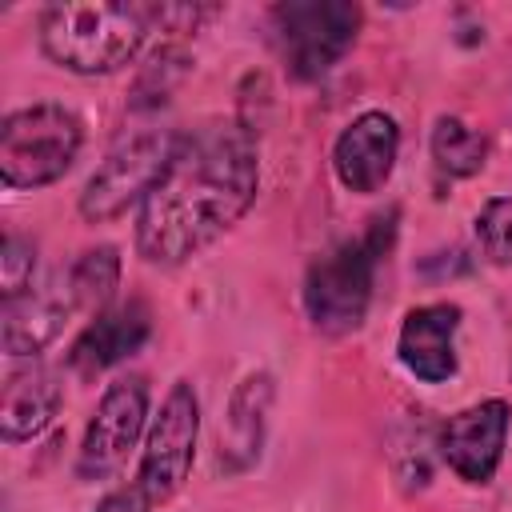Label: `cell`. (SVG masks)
<instances>
[{"instance_id":"9","label":"cell","mask_w":512,"mask_h":512,"mask_svg":"<svg viewBox=\"0 0 512 512\" xmlns=\"http://www.w3.org/2000/svg\"><path fill=\"white\" fill-rule=\"evenodd\" d=\"M508 424H512V408L508 400L492 396L480 400L456 416H448V424L436 436L440 460L464 480V484H488L504 460V444H508Z\"/></svg>"},{"instance_id":"13","label":"cell","mask_w":512,"mask_h":512,"mask_svg":"<svg viewBox=\"0 0 512 512\" xmlns=\"http://www.w3.org/2000/svg\"><path fill=\"white\" fill-rule=\"evenodd\" d=\"M152 336V312L144 300H124V304H112L104 312H96L88 320V328L72 340V352H68V364L80 372V376H96L120 360H128L132 352L144 348V340Z\"/></svg>"},{"instance_id":"14","label":"cell","mask_w":512,"mask_h":512,"mask_svg":"<svg viewBox=\"0 0 512 512\" xmlns=\"http://www.w3.org/2000/svg\"><path fill=\"white\" fill-rule=\"evenodd\" d=\"M60 404H64V384L52 368L32 364L24 372H12L0 400V436L8 444H24L40 436L56 420Z\"/></svg>"},{"instance_id":"7","label":"cell","mask_w":512,"mask_h":512,"mask_svg":"<svg viewBox=\"0 0 512 512\" xmlns=\"http://www.w3.org/2000/svg\"><path fill=\"white\" fill-rule=\"evenodd\" d=\"M196 436H200V400L188 380H176L168 396L160 400V412L148 424L136 484L152 504L172 500L196 460Z\"/></svg>"},{"instance_id":"2","label":"cell","mask_w":512,"mask_h":512,"mask_svg":"<svg viewBox=\"0 0 512 512\" xmlns=\"http://www.w3.org/2000/svg\"><path fill=\"white\" fill-rule=\"evenodd\" d=\"M152 24V4H52L40 16V48L76 76H108L140 52Z\"/></svg>"},{"instance_id":"19","label":"cell","mask_w":512,"mask_h":512,"mask_svg":"<svg viewBox=\"0 0 512 512\" xmlns=\"http://www.w3.org/2000/svg\"><path fill=\"white\" fill-rule=\"evenodd\" d=\"M32 268H36V244L20 232H8L4 236V248H0V288H4V300L20 296L32 288Z\"/></svg>"},{"instance_id":"18","label":"cell","mask_w":512,"mask_h":512,"mask_svg":"<svg viewBox=\"0 0 512 512\" xmlns=\"http://www.w3.org/2000/svg\"><path fill=\"white\" fill-rule=\"evenodd\" d=\"M476 244L488 264H512V196H492L476 216Z\"/></svg>"},{"instance_id":"3","label":"cell","mask_w":512,"mask_h":512,"mask_svg":"<svg viewBox=\"0 0 512 512\" xmlns=\"http://www.w3.org/2000/svg\"><path fill=\"white\" fill-rule=\"evenodd\" d=\"M396 220L400 212H376L368 220V228L352 240H340L336 248H328L324 256H316L308 264L304 276V312L312 320L316 332L324 336H348L364 324L368 304H372V280H376V264L384 260V252L396 240Z\"/></svg>"},{"instance_id":"20","label":"cell","mask_w":512,"mask_h":512,"mask_svg":"<svg viewBox=\"0 0 512 512\" xmlns=\"http://www.w3.org/2000/svg\"><path fill=\"white\" fill-rule=\"evenodd\" d=\"M148 508H152V500L140 492V484H128V488L108 492L92 512H148Z\"/></svg>"},{"instance_id":"16","label":"cell","mask_w":512,"mask_h":512,"mask_svg":"<svg viewBox=\"0 0 512 512\" xmlns=\"http://www.w3.org/2000/svg\"><path fill=\"white\" fill-rule=\"evenodd\" d=\"M432 160L444 176H456V180L476 176L488 160V140L460 116H440L432 124Z\"/></svg>"},{"instance_id":"5","label":"cell","mask_w":512,"mask_h":512,"mask_svg":"<svg viewBox=\"0 0 512 512\" xmlns=\"http://www.w3.org/2000/svg\"><path fill=\"white\" fill-rule=\"evenodd\" d=\"M268 32L292 80L328 76L360 32V4L352 0H288L268 12Z\"/></svg>"},{"instance_id":"17","label":"cell","mask_w":512,"mask_h":512,"mask_svg":"<svg viewBox=\"0 0 512 512\" xmlns=\"http://www.w3.org/2000/svg\"><path fill=\"white\" fill-rule=\"evenodd\" d=\"M68 288L76 308L84 312H104L112 304V292L120 288V252L112 244L88 248L72 268H68Z\"/></svg>"},{"instance_id":"4","label":"cell","mask_w":512,"mask_h":512,"mask_svg":"<svg viewBox=\"0 0 512 512\" xmlns=\"http://www.w3.org/2000/svg\"><path fill=\"white\" fill-rule=\"evenodd\" d=\"M84 124L64 104H28L0 124V180L8 188L56 184L80 156Z\"/></svg>"},{"instance_id":"8","label":"cell","mask_w":512,"mask_h":512,"mask_svg":"<svg viewBox=\"0 0 512 512\" xmlns=\"http://www.w3.org/2000/svg\"><path fill=\"white\" fill-rule=\"evenodd\" d=\"M144 416H148V380L144 376H120L104 388L84 440H80V456H76V476L80 480H108L124 468L128 452L136 448L140 432H144Z\"/></svg>"},{"instance_id":"6","label":"cell","mask_w":512,"mask_h":512,"mask_svg":"<svg viewBox=\"0 0 512 512\" xmlns=\"http://www.w3.org/2000/svg\"><path fill=\"white\" fill-rule=\"evenodd\" d=\"M176 140H180L176 128H156V124L120 132V140L108 148V156L80 192V216L88 224H108L124 216L132 204H140L148 188L160 180L164 164L172 160Z\"/></svg>"},{"instance_id":"11","label":"cell","mask_w":512,"mask_h":512,"mask_svg":"<svg viewBox=\"0 0 512 512\" xmlns=\"http://www.w3.org/2000/svg\"><path fill=\"white\" fill-rule=\"evenodd\" d=\"M80 312L68 288V272L52 276L48 284H32L28 292L4 300V328L0 344L8 356H36L44 352L68 324V316Z\"/></svg>"},{"instance_id":"15","label":"cell","mask_w":512,"mask_h":512,"mask_svg":"<svg viewBox=\"0 0 512 512\" xmlns=\"http://www.w3.org/2000/svg\"><path fill=\"white\" fill-rule=\"evenodd\" d=\"M268 404H272V376L268 372H248L240 380V388L232 392V400H228V444H224V452H244V464H252L260 456Z\"/></svg>"},{"instance_id":"1","label":"cell","mask_w":512,"mask_h":512,"mask_svg":"<svg viewBox=\"0 0 512 512\" xmlns=\"http://www.w3.org/2000/svg\"><path fill=\"white\" fill-rule=\"evenodd\" d=\"M260 192V148L252 124L212 116L180 132L172 160L136 208V252L172 268L216 244Z\"/></svg>"},{"instance_id":"12","label":"cell","mask_w":512,"mask_h":512,"mask_svg":"<svg viewBox=\"0 0 512 512\" xmlns=\"http://www.w3.org/2000/svg\"><path fill=\"white\" fill-rule=\"evenodd\" d=\"M456 332H460V304L452 300L420 304L400 324L396 356L416 380L444 384L456 376Z\"/></svg>"},{"instance_id":"10","label":"cell","mask_w":512,"mask_h":512,"mask_svg":"<svg viewBox=\"0 0 512 512\" xmlns=\"http://www.w3.org/2000/svg\"><path fill=\"white\" fill-rule=\"evenodd\" d=\"M400 156V124L392 112L384 108H368L360 112L332 144V172L336 180L356 192V196H372L388 184L392 168Z\"/></svg>"}]
</instances>
